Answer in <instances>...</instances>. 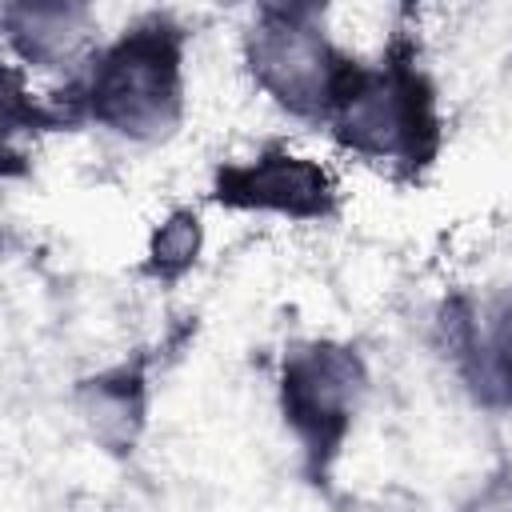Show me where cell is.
<instances>
[{"instance_id": "obj_1", "label": "cell", "mask_w": 512, "mask_h": 512, "mask_svg": "<svg viewBox=\"0 0 512 512\" xmlns=\"http://www.w3.org/2000/svg\"><path fill=\"white\" fill-rule=\"evenodd\" d=\"M52 132L96 124L128 144H164L188 108V28L168 12L124 24L88 64L44 96Z\"/></svg>"}, {"instance_id": "obj_2", "label": "cell", "mask_w": 512, "mask_h": 512, "mask_svg": "<svg viewBox=\"0 0 512 512\" xmlns=\"http://www.w3.org/2000/svg\"><path fill=\"white\" fill-rule=\"evenodd\" d=\"M340 152L420 180L444 148V116L412 24H396L376 60H356L324 124Z\"/></svg>"}, {"instance_id": "obj_3", "label": "cell", "mask_w": 512, "mask_h": 512, "mask_svg": "<svg viewBox=\"0 0 512 512\" xmlns=\"http://www.w3.org/2000/svg\"><path fill=\"white\" fill-rule=\"evenodd\" d=\"M240 60L260 96L300 124H328L332 104L360 56H352L328 28L324 4H256Z\"/></svg>"}, {"instance_id": "obj_4", "label": "cell", "mask_w": 512, "mask_h": 512, "mask_svg": "<svg viewBox=\"0 0 512 512\" xmlns=\"http://www.w3.org/2000/svg\"><path fill=\"white\" fill-rule=\"evenodd\" d=\"M372 372L356 344L332 336L292 340L276 368V404L288 424L304 472L324 484L352 436V424L368 400Z\"/></svg>"}, {"instance_id": "obj_5", "label": "cell", "mask_w": 512, "mask_h": 512, "mask_svg": "<svg viewBox=\"0 0 512 512\" xmlns=\"http://www.w3.org/2000/svg\"><path fill=\"white\" fill-rule=\"evenodd\" d=\"M208 200L224 212L280 216L292 224H324L340 212V184L316 156L292 152L272 140L244 160H224L212 168Z\"/></svg>"}, {"instance_id": "obj_6", "label": "cell", "mask_w": 512, "mask_h": 512, "mask_svg": "<svg viewBox=\"0 0 512 512\" xmlns=\"http://www.w3.org/2000/svg\"><path fill=\"white\" fill-rule=\"evenodd\" d=\"M0 32L16 68L76 76L100 48L96 12L76 0H8L0 8Z\"/></svg>"}, {"instance_id": "obj_7", "label": "cell", "mask_w": 512, "mask_h": 512, "mask_svg": "<svg viewBox=\"0 0 512 512\" xmlns=\"http://www.w3.org/2000/svg\"><path fill=\"white\" fill-rule=\"evenodd\" d=\"M148 372H152V356H132L104 364L72 384L76 420L84 424L88 440L116 460H128L144 440L148 404H152Z\"/></svg>"}, {"instance_id": "obj_8", "label": "cell", "mask_w": 512, "mask_h": 512, "mask_svg": "<svg viewBox=\"0 0 512 512\" xmlns=\"http://www.w3.org/2000/svg\"><path fill=\"white\" fill-rule=\"evenodd\" d=\"M452 372L480 408L512 412V284L496 304H480V336Z\"/></svg>"}, {"instance_id": "obj_9", "label": "cell", "mask_w": 512, "mask_h": 512, "mask_svg": "<svg viewBox=\"0 0 512 512\" xmlns=\"http://www.w3.org/2000/svg\"><path fill=\"white\" fill-rule=\"evenodd\" d=\"M200 256H204V220L196 208L180 204V208L164 212V220H156V228L148 232L140 272L152 284L172 288L200 264Z\"/></svg>"}, {"instance_id": "obj_10", "label": "cell", "mask_w": 512, "mask_h": 512, "mask_svg": "<svg viewBox=\"0 0 512 512\" xmlns=\"http://www.w3.org/2000/svg\"><path fill=\"white\" fill-rule=\"evenodd\" d=\"M456 512H512V464H496L464 500Z\"/></svg>"}]
</instances>
